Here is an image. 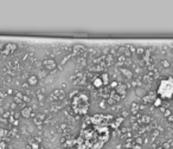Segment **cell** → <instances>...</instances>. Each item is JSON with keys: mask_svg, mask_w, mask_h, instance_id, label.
<instances>
[{"mask_svg": "<svg viewBox=\"0 0 173 149\" xmlns=\"http://www.w3.org/2000/svg\"><path fill=\"white\" fill-rule=\"evenodd\" d=\"M72 110L77 115H86L89 110L90 103H89V97L86 94H80L72 98L71 102Z\"/></svg>", "mask_w": 173, "mask_h": 149, "instance_id": "1", "label": "cell"}, {"mask_svg": "<svg viewBox=\"0 0 173 149\" xmlns=\"http://www.w3.org/2000/svg\"><path fill=\"white\" fill-rule=\"evenodd\" d=\"M32 147H33V149H37V148H38V146H37V144H33Z\"/></svg>", "mask_w": 173, "mask_h": 149, "instance_id": "9", "label": "cell"}, {"mask_svg": "<svg viewBox=\"0 0 173 149\" xmlns=\"http://www.w3.org/2000/svg\"><path fill=\"white\" fill-rule=\"evenodd\" d=\"M15 49H17V45H15V44H7V45H6V47L4 49V53L5 54L12 53Z\"/></svg>", "mask_w": 173, "mask_h": 149, "instance_id": "3", "label": "cell"}, {"mask_svg": "<svg viewBox=\"0 0 173 149\" xmlns=\"http://www.w3.org/2000/svg\"><path fill=\"white\" fill-rule=\"evenodd\" d=\"M29 82H31V84H36V83H37V79H36V77H31L29 79Z\"/></svg>", "mask_w": 173, "mask_h": 149, "instance_id": "7", "label": "cell"}, {"mask_svg": "<svg viewBox=\"0 0 173 149\" xmlns=\"http://www.w3.org/2000/svg\"><path fill=\"white\" fill-rule=\"evenodd\" d=\"M160 101H161V99H160V98H159L158 101H157V102H155V105H157V107H158L159 104H160Z\"/></svg>", "mask_w": 173, "mask_h": 149, "instance_id": "8", "label": "cell"}, {"mask_svg": "<svg viewBox=\"0 0 173 149\" xmlns=\"http://www.w3.org/2000/svg\"><path fill=\"white\" fill-rule=\"evenodd\" d=\"M102 84H103V83H102L101 78H95V81H94V85H95L96 88H100Z\"/></svg>", "mask_w": 173, "mask_h": 149, "instance_id": "5", "label": "cell"}, {"mask_svg": "<svg viewBox=\"0 0 173 149\" xmlns=\"http://www.w3.org/2000/svg\"><path fill=\"white\" fill-rule=\"evenodd\" d=\"M157 149H164V148H162V147H158Z\"/></svg>", "mask_w": 173, "mask_h": 149, "instance_id": "10", "label": "cell"}, {"mask_svg": "<svg viewBox=\"0 0 173 149\" xmlns=\"http://www.w3.org/2000/svg\"><path fill=\"white\" fill-rule=\"evenodd\" d=\"M101 78H102V83H103V84H108V75H107V73H103Z\"/></svg>", "mask_w": 173, "mask_h": 149, "instance_id": "6", "label": "cell"}, {"mask_svg": "<svg viewBox=\"0 0 173 149\" xmlns=\"http://www.w3.org/2000/svg\"><path fill=\"white\" fill-rule=\"evenodd\" d=\"M44 66L49 70H54V69H56V63L52 59H46L44 62Z\"/></svg>", "mask_w": 173, "mask_h": 149, "instance_id": "4", "label": "cell"}, {"mask_svg": "<svg viewBox=\"0 0 173 149\" xmlns=\"http://www.w3.org/2000/svg\"><path fill=\"white\" fill-rule=\"evenodd\" d=\"M157 94L160 97V99H171L173 97V78L167 77L160 82Z\"/></svg>", "mask_w": 173, "mask_h": 149, "instance_id": "2", "label": "cell"}]
</instances>
